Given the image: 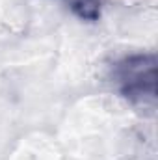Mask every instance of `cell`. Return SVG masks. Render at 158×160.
<instances>
[{"label":"cell","mask_w":158,"mask_h":160,"mask_svg":"<svg viewBox=\"0 0 158 160\" xmlns=\"http://www.w3.org/2000/svg\"><path fill=\"white\" fill-rule=\"evenodd\" d=\"M117 91L132 104L153 106L156 102L158 63L155 54H130L112 69Z\"/></svg>","instance_id":"obj_1"},{"label":"cell","mask_w":158,"mask_h":160,"mask_svg":"<svg viewBox=\"0 0 158 160\" xmlns=\"http://www.w3.org/2000/svg\"><path fill=\"white\" fill-rule=\"evenodd\" d=\"M77 19L86 22H95L102 13V0H60Z\"/></svg>","instance_id":"obj_2"}]
</instances>
